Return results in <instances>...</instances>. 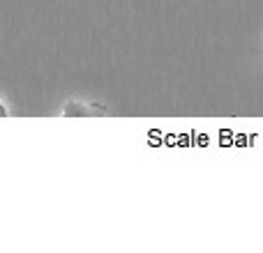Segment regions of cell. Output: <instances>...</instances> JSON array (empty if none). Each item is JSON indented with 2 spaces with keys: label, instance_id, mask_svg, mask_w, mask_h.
<instances>
[{
  "label": "cell",
  "instance_id": "6da1fadb",
  "mask_svg": "<svg viewBox=\"0 0 263 253\" xmlns=\"http://www.w3.org/2000/svg\"><path fill=\"white\" fill-rule=\"evenodd\" d=\"M69 118H79V115H104L106 109L104 106H92V104H81V101H72V104L65 106L63 111Z\"/></svg>",
  "mask_w": 263,
  "mask_h": 253
},
{
  "label": "cell",
  "instance_id": "7a4b0ae2",
  "mask_svg": "<svg viewBox=\"0 0 263 253\" xmlns=\"http://www.w3.org/2000/svg\"><path fill=\"white\" fill-rule=\"evenodd\" d=\"M5 115H7V109H5V106L0 104V118H5Z\"/></svg>",
  "mask_w": 263,
  "mask_h": 253
}]
</instances>
